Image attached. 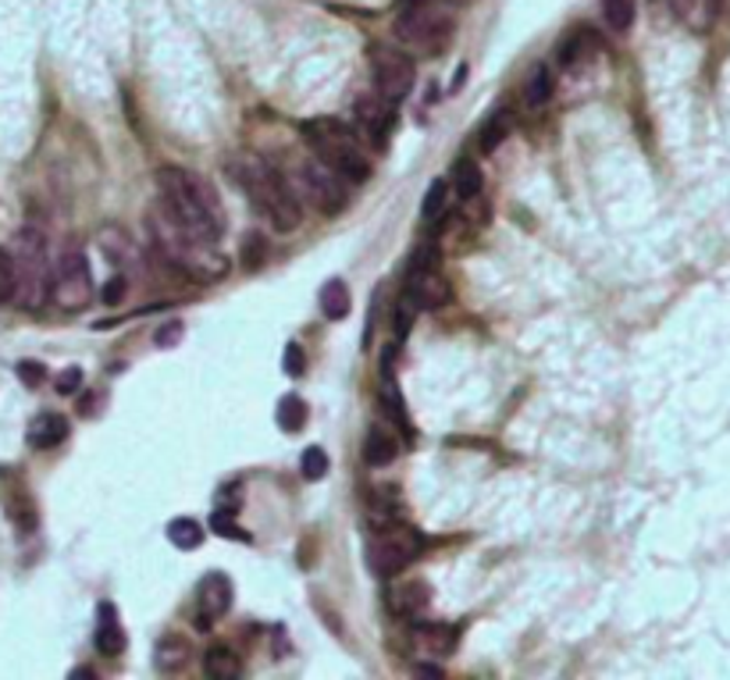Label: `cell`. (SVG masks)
Here are the masks:
<instances>
[{
  "label": "cell",
  "instance_id": "obj_34",
  "mask_svg": "<svg viewBox=\"0 0 730 680\" xmlns=\"http://www.w3.org/2000/svg\"><path fill=\"white\" fill-rule=\"evenodd\" d=\"M281 371L289 378H300L307 371V357H304V346L300 342H289L286 346V357H281Z\"/></svg>",
  "mask_w": 730,
  "mask_h": 680
},
{
  "label": "cell",
  "instance_id": "obj_18",
  "mask_svg": "<svg viewBox=\"0 0 730 680\" xmlns=\"http://www.w3.org/2000/svg\"><path fill=\"white\" fill-rule=\"evenodd\" d=\"M189 659H193V649H189V641L182 638V635H164V638L157 641V649H154V667H157L161 673L186 670Z\"/></svg>",
  "mask_w": 730,
  "mask_h": 680
},
{
  "label": "cell",
  "instance_id": "obj_29",
  "mask_svg": "<svg viewBox=\"0 0 730 680\" xmlns=\"http://www.w3.org/2000/svg\"><path fill=\"white\" fill-rule=\"evenodd\" d=\"M603 14H606V25L613 32H627L630 25H635L638 0H603Z\"/></svg>",
  "mask_w": 730,
  "mask_h": 680
},
{
  "label": "cell",
  "instance_id": "obj_16",
  "mask_svg": "<svg viewBox=\"0 0 730 680\" xmlns=\"http://www.w3.org/2000/svg\"><path fill=\"white\" fill-rule=\"evenodd\" d=\"M93 641H96V652L107 656V659L125 652L128 638H125V627L119 620V609H114L111 602H101V609H96V635H93Z\"/></svg>",
  "mask_w": 730,
  "mask_h": 680
},
{
  "label": "cell",
  "instance_id": "obj_8",
  "mask_svg": "<svg viewBox=\"0 0 730 680\" xmlns=\"http://www.w3.org/2000/svg\"><path fill=\"white\" fill-rule=\"evenodd\" d=\"M51 300L58 310L64 313H79L86 310L93 300V271H90V260L82 250L69 246L58 264H54V281H51Z\"/></svg>",
  "mask_w": 730,
  "mask_h": 680
},
{
  "label": "cell",
  "instance_id": "obj_26",
  "mask_svg": "<svg viewBox=\"0 0 730 680\" xmlns=\"http://www.w3.org/2000/svg\"><path fill=\"white\" fill-rule=\"evenodd\" d=\"M553 90H556L553 69H549V64H535V69H531V75H527V82H524V101H527V107L549 104Z\"/></svg>",
  "mask_w": 730,
  "mask_h": 680
},
{
  "label": "cell",
  "instance_id": "obj_39",
  "mask_svg": "<svg viewBox=\"0 0 730 680\" xmlns=\"http://www.w3.org/2000/svg\"><path fill=\"white\" fill-rule=\"evenodd\" d=\"M243 257H246V268H260V257H264V239L250 236L243 243Z\"/></svg>",
  "mask_w": 730,
  "mask_h": 680
},
{
  "label": "cell",
  "instance_id": "obj_21",
  "mask_svg": "<svg viewBox=\"0 0 730 680\" xmlns=\"http://www.w3.org/2000/svg\"><path fill=\"white\" fill-rule=\"evenodd\" d=\"M410 630H413V641H418L421 656H445L456 645L453 627H445V624H418Z\"/></svg>",
  "mask_w": 730,
  "mask_h": 680
},
{
  "label": "cell",
  "instance_id": "obj_35",
  "mask_svg": "<svg viewBox=\"0 0 730 680\" xmlns=\"http://www.w3.org/2000/svg\"><path fill=\"white\" fill-rule=\"evenodd\" d=\"M79 385H82V371H79V368L61 371V378L54 381V389H58L61 395H75V392H79Z\"/></svg>",
  "mask_w": 730,
  "mask_h": 680
},
{
  "label": "cell",
  "instance_id": "obj_37",
  "mask_svg": "<svg viewBox=\"0 0 730 680\" xmlns=\"http://www.w3.org/2000/svg\"><path fill=\"white\" fill-rule=\"evenodd\" d=\"M178 339H182V321H168L154 336V342L161 346V350H172V346H178Z\"/></svg>",
  "mask_w": 730,
  "mask_h": 680
},
{
  "label": "cell",
  "instance_id": "obj_11",
  "mask_svg": "<svg viewBox=\"0 0 730 680\" xmlns=\"http://www.w3.org/2000/svg\"><path fill=\"white\" fill-rule=\"evenodd\" d=\"M371 72H374V90L385 96L389 104L407 101L413 90V79H418V69H413V61L407 54L392 51V47H381V43L371 47Z\"/></svg>",
  "mask_w": 730,
  "mask_h": 680
},
{
  "label": "cell",
  "instance_id": "obj_6",
  "mask_svg": "<svg viewBox=\"0 0 730 680\" xmlns=\"http://www.w3.org/2000/svg\"><path fill=\"white\" fill-rule=\"evenodd\" d=\"M395 37L413 51H439L453 37V4L450 0H407L395 14Z\"/></svg>",
  "mask_w": 730,
  "mask_h": 680
},
{
  "label": "cell",
  "instance_id": "obj_2",
  "mask_svg": "<svg viewBox=\"0 0 730 680\" xmlns=\"http://www.w3.org/2000/svg\"><path fill=\"white\" fill-rule=\"evenodd\" d=\"M157 207L186 231H193V236L207 243H218L225 236V218L214 207L210 189L186 168H157Z\"/></svg>",
  "mask_w": 730,
  "mask_h": 680
},
{
  "label": "cell",
  "instance_id": "obj_38",
  "mask_svg": "<svg viewBox=\"0 0 730 680\" xmlns=\"http://www.w3.org/2000/svg\"><path fill=\"white\" fill-rule=\"evenodd\" d=\"M413 307L410 300H403L400 303V310H395V339H407V331H410V324H413Z\"/></svg>",
  "mask_w": 730,
  "mask_h": 680
},
{
  "label": "cell",
  "instance_id": "obj_25",
  "mask_svg": "<svg viewBox=\"0 0 730 680\" xmlns=\"http://www.w3.org/2000/svg\"><path fill=\"white\" fill-rule=\"evenodd\" d=\"M378 400H381V410H385V418L403 431L407 439H413V424H410V413H407V406H403V395H400V385L385 374V381H381V392H378Z\"/></svg>",
  "mask_w": 730,
  "mask_h": 680
},
{
  "label": "cell",
  "instance_id": "obj_4",
  "mask_svg": "<svg viewBox=\"0 0 730 680\" xmlns=\"http://www.w3.org/2000/svg\"><path fill=\"white\" fill-rule=\"evenodd\" d=\"M304 140L310 143L313 157L328 164L331 172L342 175L346 182H368L371 178V161L363 157V146L357 132L339 122V119H310L304 125Z\"/></svg>",
  "mask_w": 730,
  "mask_h": 680
},
{
  "label": "cell",
  "instance_id": "obj_22",
  "mask_svg": "<svg viewBox=\"0 0 730 680\" xmlns=\"http://www.w3.org/2000/svg\"><path fill=\"white\" fill-rule=\"evenodd\" d=\"M318 307H321V313H325L328 321H342V318H350V310H353V296H350V289H346V281H339V278L325 281V289H321V296H318Z\"/></svg>",
  "mask_w": 730,
  "mask_h": 680
},
{
  "label": "cell",
  "instance_id": "obj_14",
  "mask_svg": "<svg viewBox=\"0 0 730 680\" xmlns=\"http://www.w3.org/2000/svg\"><path fill=\"white\" fill-rule=\"evenodd\" d=\"M599 54H603V37L592 25H574L567 37L556 43V61H559V69H567V72L595 61Z\"/></svg>",
  "mask_w": 730,
  "mask_h": 680
},
{
  "label": "cell",
  "instance_id": "obj_24",
  "mask_svg": "<svg viewBox=\"0 0 730 680\" xmlns=\"http://www.w3.org/2000/svg\"><path fill=\"white\" fill-rule=\"evenodd\" d=\"M510 132H513V111H510V107L492 111L489 122H485V128H481V136H477L481 154H495V151H500V146L510 140Z\"/></svg>",
  "mask_w": 730,
  "mask_h": 680
},
{
  "label": "cell",
  "instance_id": "obj_5",
  "mask_svg": "<svg viewBox=\"0 0 730 680\" xmlns=\"http://www.w3.org/2000/svg\"><path fill=\"white\" fill-rule=\"evenodd\" d=\"M11 260H14V303L22 310L37 313L51 300V254H47V239L37 228H22L11 243Z\"/></svg>",
  "mask_w": 730,
  "mask_h": 680
},
{
  "label": "cell",
  "instance_id": "obj_12",
  "mask_svg": "<svg viewBox=\"0 0 730 680\" xmlns=\"http://www.w3.org/2000/svg\"><path fill=\"white\" fill-rule=\"evenodd\" d=\"M353 119H357V128L363 132V136H368V143L374 146V151H389V140H392V128H395V114H392V104L385 101V96H381L378 90L357 96Z\"/></svg>",
  "mask_w": 730,
  "mask_h": 680
},
{
  "label": "cell",
  "instance_id": "obj_27",
  "mask_svg": "<svg viewBox=\"0 0 730 680\" xmlns=\"http://www.w3.org/2000/svg\"><path fill=\"white\" fill-rule=\"evenodd\" d=\"M168 538H172L175 549L193 553V549H201V545H204V527L196 524L193 517H178V521L168 524Z\"/></svg>",
  "mask_w": 730,
  "mask_h": 680
},
{
  "label": "cell",
  "instance_id": "obj_23",
  "mask_svg": "<svg viewBox=\"0 0 730 680\" xmlns=\"http://www.w3.org/2000/svg\"><path fill=\"white\" fill-rule=\"evenodd\" d=\"M450 182H453L460 200H474V196L481 193V186H485V175H481V164L474 157H460L453 164V172H450Z\"/></svg>",
  "mask_w": 730,
  "mask_h": 680
},
{
  "label": "cell",
  "instance_id": "obj_3",
  "mask_svg": "<svg viewBox=\"0 0 730 680\" xmlns=\"http://www.w3.org/2000/svg\"><path fill=\"white\" fill-rule=\"evenodd\" d=\"M151 236H154L157 260L168 264L172 271L186 275L193 281H218L228 275V260L225 254H218V243L193 236V231H186L178 221H172L161 207L157 214H151Z\"/></svg>",
  "mask_w": 730,
  "mask_h": 680
},
{
  "label": "cell",
  "instance_id": "obj_9",
  "mask_svg": "<svg viewBox=\"0 0 730 680\" xmlns=\"http://www.w3.org/2000/svg\"><path fill=\"white\" fill-rule=\"evenodd\" d=\"M407 300L418 310H442L453 300V286L442 271L439 250H421L407 268Z\"/></svg>",
  "mask_w": 730,
  "mask_h": 680
},
{
  "label": "cell",
  "instance_id": "obj_1",
  "mask_svg": "<svg viewBox=\"0 0 730 680\" xmlns=\"http://www.w3.org/2000/svg\"><path fill=\"white\" fill-rule=\"evenodd\" d=\"M225 168H228V178L236 182L246 200L254 204V210L275 231L286 236V231L300 228V221H304L300 196L292 193L289 182L281 178L260 154H232Z\"/></svg>",
  "mask_w": 730,
  "mask_h": 680
},
{
  "label": "cell",
  "instance_id": "obj_36",
  "mask_svg": "<svg viewBox=\"0 0 730 680\" xmlns=\"http://www.w3.org/2000/svg\"><path fill=\"white\" fill-rule=\"evenodd\" d=\"M122 296H125V275H114L107 286H104V292H101V300L107 303V307H119L122 303Z\"/></svg>",
  "mask_w": 730,
  "mask_h": 680
},
{
  "label": "cell",
  "instance_id": "obj_41",
  "mask_svg": "<svg viewBox=\"0 0 730 680\" xmlns=\"http://www.w3.org/2000/svg\"><path fill=\"white\" fill-rule=\"evenodd\" d=\"M450 4H456V0H450Z\"/></svg>",
  "mask_w": 730,
  "mask_h": 680
},
{
  "label": "cell",
  "instance_id": "obj_10",
  "mask_svg": "<svg viewBox=\"0 0 730 680\" xmlns=\"http://www.w3.org/2000/svg\"><path fill=\"white\" fill-rule=\"evenodd\" d=\"M296 182H300L307 200L325 214H339V210H346V204H350V182L331 172L328 164H321L318 157L300 164Z\"/></svg>",
  "mask_w": 730,
  "mask_h": 680
},
{
  "label": "cell",
  "instance_id": "obj_17",
  "mask_svg": "<svg viewBox=\"0 0 730 680\" xmlns=\"http://www.w3.org/2000/svg\"><path fill=\"white\" fill-rule=\"evenodd\" d=\"M363 460L371 463V467H392L395 460H400V442L389 427H371L368 439H363Z\"/></svg>",
  "mask_w": 730,
  "mask_h": 680
},
{
  "label": "cell",
  "instance_id": "obj_32",
  "mask_svg": "<svg viewBox=\"0 0 730 680\" xmlns=\"http://www.w3.org/2000/svg\"><path fill=\"white\" fill-rule=\"evenodd\" d=\"M210 530L214 535H222V538H236V542H254V535L250 530H243L236 521H232V513H225V509H218L210 517Z\"/></svg>",
  "mask_w": 730,
  "mask_h": 680
},
{
  "label": "cell",
  "instance_id": "obj_7",
  "mask_svg": "<svg viewBox=\"0 0 730 680\" xmlns=\"http://www.w3.org/2000/svg\"><path fill=\"white\" fill-rule=\"evenodd\" d=\"M421 549H424L421 530L403 524V521H392V524L371 527V538H368L363 556H368V567L374 577H395L421 556Z\"/></svg>",
  "mask_w": 730,
  "mask_h": 680
},
{
  "label": "cell",
  "instance_id": "obj_20",
  "mask_svg": "<svg viewBox=\"0 0 730 680\" xmlns=\"http://www.w3.org/2000/svg\"><path fill=\"white\" fill-rule=\"evenodd\" d=\"M204 673L210 680H236L243 677V659L236 649H228V645H210L204 652Z\"/></svg>",
  "mask_w": 730,
  "mask_h": 680
},
{
  "label": "cell",
  "instance_id": "obj_19",
  "mask_svg": "<svg viewBox=\"0 0 730 680\" xmlns=\"http://www.w3.org/2000/svg\"><path fill=\"white\" fill-rule=\"evenodd\" d=\"M64 439H69V421H64L61 413H40V418L29 424L32 450H54Z\"/></svg>",
  "mask_w": 730,
  "mask_h": 680
},
{
  "label": "cell",
  "instance_id": "obj_40",
  "mask_svg": "<svg viewBox=\"0 0 730 680\" xmlns=\"http://www.w3.org/2000/svg\"><path fill=\"white\" fill-rule=\"evenodd\" d=\"M19 378L25 381V385H40V381H43V368H40V363L25 360V363H19Z\"/></svg>",
  "mask_w": 730,
  "mask_h": 680
},
{
  "label": "cell",
  "instance_id": "obj_13",
  "mask_svg": "<svg viewBox=\"0 0 730 680\" xmlns=\"http://www.w3.org/2000/svg\"><path fill=\"white\" fill-rule=\"evenodd\" d=\"M232 599H236V591H232V580L225 574H207L201 580V588H196V630H210L214 624H218L225 612L232 609Z\"/></svg>",
  "mask_w": 730,
  "mask_h": 680
},
{
  "label": "cell",
  "instance_id": "obj_30",
  "mask_svg": "<svg viewBox=\"0 0 730 680\" xmlns=\"http://www.w3.org/2000/svg\"><path fill=\"white\" fill-rule=\"evenodd\" d=\"M450 207V182H431L428 193H424V204H421V218L424 221H435L439 214Z\"/></svg>",
  "mask_w": 730,
  "mask_h": 680
},
{
  "label": "cell",
  "instance_id": "obj_15",
  "mask_svg": "<svg viewBox=\"0 0 730 680\" xmlns=\"http://www.w3.org/2000/svg\"><path fill=\"white\" fill-rule=\"evenodd\" d=\"M389 602V612L400 620H418L421 612L428 609L431 602V588L424 580H407V585H392V591L385 595Z\"/></svg>",
  "mask_w": 730,
  "mask_h": 680
},
{
  "label": "cell",
  "instance_id": "obj_28",
  "mask_svg": "<svg viewBox=\"0 0 730 680\" xmlns=\"http://www.w3.org/2000/svg\"><path fill=\"white\" fill-rule=\"evenodd\" d=\"M275 418H278V427H281V431L296 435V431L307 424V403L300 400V395H281Z\"/></svg>",
  "mask_w": 730,
  "mask_h": 680
},
{
  "label": "cell",
  "instance_id": "obj_31",
  "mask_svg": "<svg viewBox=\"0 0 730 680\" xmlns=\"http://www.w3.org/2000/svg\"><path fill=\"white\" fill-rule=\"evenodd\" d=\"M300 460H304L300 471H304L307 481H321V477L328 474V453L321 450V445H310V450H304Z\"/></svg>",
  "mask_w": 730,
  "mask_h": 680
},
{
  "label": "cell",
  "instance_id": "obj_33",
  "mask_svg": "<svg viewBox=\"0 0 730 680\" xmlns=\"http://www.w3.org/2000/svg\"><path fill=\"white\" fill-rule=\"evenodd\" d=\"M14 300V260H11V250L0 246V303Z\"/></svg>",
  "mask_w": 730,
  "mask_h": 680
}]
</instances>
